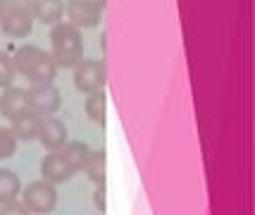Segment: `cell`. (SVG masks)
Listing matches in <instances>:
<instances>
[{
	"label": "cell",
	"mask_w": 255,
	"mask_h": 215,
	"mask_svg": "<svg viewBox=\"0 0 255 215\" xmlns=\"http://www.w3.org/2000/svg\"><path fill=\"white\" fill-rule=\"evenodd\" d=\"M14 72H19L22 77L33 84H53L57 74V65L53 62L50 53H45L36 45H22L14 55H12Z\"/></svg>",
	"instance_id": "cell-1"
},
{
	"label": "cell",
	"mask_w": 255,
	"mask_h": 215,
	"mask_svg": "<svg viewBox=\"0 0 255 215\" xmlns=\"http://www.w3.org/2000/svg\"><path fill=\"white\" fill-rule=\"evenodd\" d=\"M50 57L57 67H72L84 60V36L72 24H55L50 31Z\"/></svg>",
	"instance_id": "cell-2"
},
{
	"label": "cell",
	"mask_w": 255,
	"mask_h": 215,
	"mask_svg": "<svg viewBox=\"0 0 255 215\" xmlns=\"http://www.w3.org/2000/svg\"><path fill=\"white\" fill-rule=\"evenodd\" d=\"M103 12H105V0H67L65 2L67 19L79 31L98 26Z\"/></svg>",
	"instance_id": "cell-3"
},
{
	"label": "cell",
	"mask_w": 255,
	"mask_h": 215,
	"mask_svg": "<svg viewBox=\"0 0 255 215\" xmlns=\"http://www.w3.org/2000/svg\"><path fill=\"white\" fill-rule=\"evenodd\" d=\"M105 62L100 60H79L74 65V74H72V81H74V89L81 91V93H98L105 86Z\"/></svg>",
	"instance_id": "cell-4"
},
{
	"label": "cell",
	"mask_w": 255,
	"mask_h": 215,
	"mask_svg": "<svg viewBox=\"0 0 255 215\" xmlns=\"http://www.w3.org/2000/svg\"><path fill=\"white\" fill-rule=\"evenodd\" d=\"M26 103L29 110L38 117H53L62 105V93L55 84H33L26 89Z\"/></svg>",
	"instance_id": "cell-5"
},
{
	"label": "cell",
	"mask_w": 255,
	"mask_h": 215,
	"mask_svg": "<svg viewBox=\"0 0 255 215\" xmlns=\"http://www.w3.org/2000/svg\"><path fill=\"white\" fill-rule=\"evenodd\" d=\"M0 31L7 38H26L33 31V17L26 5L10 2L0 14Z\"/></svg>",
	"instance_id": "cell-6"
},
{
	"label": "cell",
	"mask_w": 255,
	"mask_h": 215,
	"mask_svg": "<svg viewBox=\"0 0 255 215\" xmlns=\"http://www.w3.org/2000/svg\"><path fill=\"white\" fill-rule=\"evenodd\" d=\"M22 204L29 213H36V215H45L50 213L57 204V192L53 184L48 182L38 180V182H31L26 189L22 192Z\"/></svg>",
	"instance_id": "cell-7"
},
{
	"label": "cell",
	"mask_w": 255,
	"mask_h": 215,
	"mask_svg": "<svg viewBox=\"0 0 255 215\" xmlns=\"http://www.w3.org/2000/svg\"><path fill=\"white\" fill-rule=\"evenodd\" d=\"M38 141L43 144V148L57 153L60 148L67 146V127L62 120L57 117H43L41 122V132H38Z\"/></svg>",
	"instance_id": "cell-8"
},
{
	"label": "cell",
	"mask_w": 255,
	"mask_h": 215,
	"mask_svg": "<svg viewBox=\"0 0 255 215\" xmlns=\"http://www.w3.org/2000/svg\"><path fill=\"white\" fill-rule=\"evenodd\" d=\"M26 10L31 12L33 22L38 19V22L55 26L65 14V2L62 0H31V2H26Z\"/></svg>",
	"instance_id": "cell-9"
},
{
	"label": "cell",
	"mask_w": 255,
	"mask_h": 215,
	"mask_svg": "<svg viewBox=\"0 0 255 215\" xmlns=\"http://www.w3.org/2000/svg\"><path fill=\"white\" fill-rule=\"evenodd\" d=\"M72 175H74V172L69 170V165L62 160L60 153H50V156H45V158L41 160V177H43V182L53 184V187L69 182Z\"/></svg>",
	"instance_id": "cell-10"
},
{
	"label": "cell",
	"mask_w": 255,
	"mask_h": 215,
	"mask_svg": "<svg viewBox=\"0 0 255 215\" xmlns=\"http://www.w3.org/2000/svg\"><path fill=\"white\" fill-rule=\"evenodd\" d=\"M29 110V103H26V91L19 86H7L0 93V115L14 120L17 115H22Z\"/></svg>",
	"instance_id": "cell-11"
},
{
	"label": "cell",
	"mask_w": 255,
	"mask_h": 215,
	"mask_svg": "<svg viewBox=\"0 0 255 215\" xmlns=\"http://www.w3.org/2000/svg\"><path fill=\"white\" fill-rule=\"evenodd\" d=\"M41 122H43V117H38L36 113L31 110H26V113L17 115L14 120H12V134L17 136V141L24 139V141H33V139H38V132H41Z\"/></svg>",
	"instance_id": "cell-12"
},
{
	"label": "cell",
	"mask_w": 255,
	"mask_h": 215,
	"mask_svg": "<svg viewBox=\"0 0 255 215\" xmlns=\"http://www.w3.org/2000/svg\"><path fill=\"white\" fill-rule=\"evenodd\" d=\"M60 156H62V160L69 165V170L79 172V170H84V165H86V160H89V156H91V148H89V144H84V141H67V146L62 148Z\"/></svg>",
	"instance_id": "cell-13"
},
{
	"label": "cell",
	"mask_w": 255,
	"mask_h": 215,
	"mask_svg": "<svg viewBox=\"0 0 255 215\" xmlns=\"http://www.w3.org/2000/svg\"><path fill=\"white\" fill-rule=\"evenodd\" d=\"M22 192L19 177L7 168H0V206H7L12 201H17V196Z\"/></svg>",
	"instance_id": "cell-14"
},
{
	"label": "cell",
	"mask_w": 255,
	"mask_h": 215,
	"mask_svg": "<svg viewBox=\"0 0 255 215\" xmlns=\"http://www.w3.org/2000/svg\"><path fill=\"white\" fill-rule=\"evenodd\" d=\"M84 172L96 187H103L105 184V151L98 148V151H91L89 160L84 165Z\"/></svg>",
	"instance_id": "cell-15"
},
{
	"label": "cell",
	"mask_w": 255,
	"mask_h": 215,
	"mask_svg": "<svg viewBox=\"0 0 255 215\" xmlns=\"http://www.w3.org/2000/svg\"><path fill=\"white\" fill-rule=\"evenodd\" d=\"M84 110L89 115V120H93L96 125H105V115H108V96H105V91L91 93L86 103H84Z\"/></svg>",
	"instance_id": "cell-16"
},
{
	"label": "cell",
	"mask_w": 255,
	"mask_h": 215,
	"mask_svg": "<svg viewBox=\"0 0 255 215\" xmlns=\"http://www.w3.org/2000/svg\"><path fill=\"white\" fill-rule=\"evenodd\" d=\"M14 151H17V136L12 134V129L0 127V160L10 158Z\"/></svg>",
	"instance_id": "cell-17"
},
{
	"label": "cell",
	"mask_w": 255,
	"mask_h": 215,
	"mask_svg": "<svg viewBox=\"0 0 255 215\" xmlns=\"http://www.w3.org/2000/svg\"><path fill=\"white\" fill-rule=\"evenodd\" d=\"M12 79H14V65H12V57L0 50V89L12 86Z\"/></svg>",
	"instance_id": "cell-18"
},
{
	"label": "cell",
	"mask_w": 255,
	"mask_h": 215,
	"mask_svg": "<svg viewBox=\"0 0 255 215\" xmlns=\"http://www.w3.org/2000/svg\"><path fill=\"white\" fill-rule=\"evenodd\" d=\"M0 215H31V213L24 208V204L12 201V204H7V206H0Z\"/></svg>",
	"instance_id": "cell-19"
},
{
	"label": "cell",
	"mask_w": 255,
	"mask_h": 215,
	"mask_svg": "<svg viewBox=\"0 0 255 215\" xmlns=\"http://www.w3.org/2000/svg\"><path fill=\"white\" fill-rule=\"evenodd\" d=\"M93 201H96V208H98V211H105V187H96Z\"/></svg>",
	"instance_id": "cell-20"
}]
</instances>
